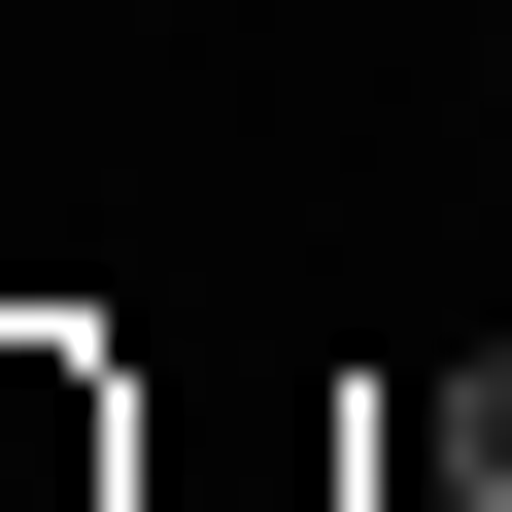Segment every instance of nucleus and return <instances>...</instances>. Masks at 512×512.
<instances>
[{
	"mask_svg": "<svg viewBox=\"0 0 512 512\" xmlns=\"http://www.w3.org/2000/svg\"><path fill=\"white\" fill-rule=\"evenodd\" d=\"M0 512H137V376L103 342H0Z\"/></svg>",
	"mask_w": 512,
	"mask_h": 512,
	"instance_id": "1",
	"label": "nucleus"
}]
</instances>
